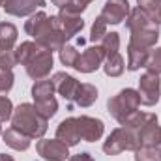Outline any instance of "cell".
Here are the masks:
<instances>
[{"label":"cell","instance_id":"5bb4252c","mask_svg":"<svg viewBox=\"0 0 161 161\" xmlns=\"http://www.w3.org/2000/svg\"><path fill=\"white\" fill-rule=\"evenodd\" d=\"M96 99H97V90L92 84H80L75 97H73V101L80 107H90Z\"/></svg>","mask_w":161,"mask_h":161},{"label":"cell","instance_id":"603a6c76","mask_svg":"<svg viewBox=\"0 0 161 161\" xmlns=\"http://www.w3.org/2000/svg\"><path fill=\"white\" fill-rule=\"evenodd\" d=\"M77 58H79V53H77L75 47L64 45V47L60 49V60H62V64H66V66H75Z\"/></svg>","mask_w":161,"mask_h":161},{"label":"cell","instance_id":"7c38bea8","mask_svg":"<svg viewBox=\"0 0 161 161\" xmlns=\"http://www.w3.org/2000/svg\"><path fill=\"white\" fill-rule=\"evenodd\" d=\"M56 139L60 142H64L66 146H75L77 142L80 141L79 131H77V124H75V118H68L64 120L58 129H56Z\"/></svg>","mask_w":161,"mask_h":161},{"label":"cell","instance_id":"ba28073f","mask_svg":"<svg viewBox=\"0 0 161 161\" xmlns=\"http://www.w3.org/2000/svg\"><path fill=\"white\" fill-rule=\"evenodd\" d=\"M127 13H129V4H127V0H107V4H105V8H103V11H101V19L109 25H118L122 23L125 17H127Z\"/></svg>","mask_w":161,"mask_h":161},{"label":"cell","instance_id":"4316f807","mask_svg":"<svg viewBox=\"0 0 161 161\" xmlns=\"http://www.w3.org/2000/svg\"><path fill=\"white\" fill-rule=\"evenodd\" d=\"M13 86V73L11 69H2L0 68V92H8Z\"/></svg>","mask_w":161,"mask_h":161},{"label":"cell","instance_id":"836d02e7","mask_svg":"<svg viewBox=\"0 0 161 161\" xmlns=\"http://www.w3.org/2000/svg\"><path fill=\"white\" fill-rule=\"evenodd\" d=\"M0 133H2V127H0Z\"/></svg>","mask_w":161,"mask_h":161},{"label":"cell","instance_id":"d6986e66","mask_svg":"<svg viewBox=\"0 0 161 161\" xmlns=\"http://www.w3.org/2000/svg\"><path fill=\"white\" fill-rule=\"evenodd\" d=\"M101 47L105 51V58L118 53V47H120V38L116 32H111V34H105V38L101 40Z\"/></svg>","mask_w":161,"mask_h":161},{"label":"cell","instance_id":"52a82bcc","mask_svg":"<svg viewBox=\"0 0 161 161\" xmlns=\"http://www.w3.org/2000/svg\"><path fill=\"white\" fill-rule=\"evenodd\" d=\"M75 124H77V131H79V137L82 141L92 142L103 135V122L97 118L80 116V118H75Z\"/></svg>","mask_w":161,"mask_h":161},{"label":"cell","instance_id":"f546056e","mask_svg":"<svg viewBox=\"0 0 161 161\" xmlns=\"http://www.w3.org/2000/svg\"><path fill=\"white\" fill-rule=\"evenodd\" d=\"M51 2H53L54 6H58V8H66V6H68L71 0H51Z\"/></svg>","mask_w":161,"mask_h":161},{"label":"cell","instance_id":"7a4b0ae2","mask_svg":"<svg viewBox=\"0 0 161 161\" xmlns=\"http://www.w3.org/2000/svg\"><path fill=\"white\" fill-rule=\"evenodd\" d=\"M15 129H19L21 133H25L26 137H41L47 131V118H43L40 113L36 111L34 105H19L15 114H13V125Z\"/></svg>","mask_w":161,"mask_h":161},{"label":"cell","instance_id":"e0dca14e","mask_svg":"<svg viewBox=\"0 0 161 161\" xmlns=\"http://www.w3.org/2000/svg\"><path fill=\"white\" fill-rule=\"evenodd\" d=\"M15 41H17V28L11 23H0V45L11 49Z\"/></svg>","mask_w":161,"mask_h":161},{"label":"cell","instance_id":"4fadbf2b","mask_svg":"<svg viewBox=\"0 0 161 161\" xmlns=\"http://www.w3.org/2000/svg\"><path fill=\"white\" fill-rule=\"evenodd\" d=\"M4 142L15 150H26L30 146V137H26L25 133H21L19 129L15 127H9L6 133H4Z\"/></svg>","mask_w":161,"mask_h":161},{"label":"cell","instance_id":"cb8c5ba5","mask_svg":"<svg viewBox=\"0 0 161 161\" xmlns=\"http://www.w3.org/2000/svg\"><path fill=\"white\" fill-rule=\"evenodd\" d=\"M146 68L150 73H156L159 75L161 73V49H156L148 54V60H146Z\"/></svg>","mask_w":161,"mask_h":161},{"label":"cell","instance_id":"d6a6232c","mask_svg":"<svg viewBox=\"0 0 161 161\" xmlns=\"http://www.w3.org/2000/svg\"><path fill=\"white\" fill-rule=\"evenodd\" d=\"M156 23H161V6L158 9V13H156Z\"/></svg>","mask_w":161,"mask_h":161},{"label":"cell","instance_id":"3957f363","mask_svg":"<svg viewBox=\"0 0 161 161\" xmlns=\"http://www.w3.org/2000/svg\"><path fill=\"white\" fill-rule=\"evenodd\" d=\"M139 105H141V97H139V92H135L133 88L122 90L120 94H116L114 97H111L109 103H107L109 113L120 124H125L131 116H135Z\"/></svg>","mask_w":161,"mask_h":161},{"label":"cell","instance_id":"44dd1931","mask_svg":"<svg viewBox=\"0 0 161 161\" xmlns=\"http://www.w3.org/2000/svg\"><path fill=\"white\" fill-rule=\"evenodd\" d=\"M34 107H36V111L40 113L43 118H49V116H53V114L56 113L58 103H56V99H54V97H51V99H45V101H38Z\"/></svg>","mask_w":161,"mask_h":161},{"label":"cell","instance_id":"6da1fadb","mask_svg":"<svg viewBox=\"0 0 161 161\" xmlns=\"http://www.w3.org/2000/svg\"><path fill=\"white\" fill-rule=\"evenodd\" d=\"M127 26L131 30V43L129 47L133 49H141V51H148L159 38V28L158 23L148 17L142 9H133L129 19H127Z\"/></svg>","mask_w":161,"mask_h":161},{"label":"cell","instance_id":"ffe728a7","mask_svg":"<svg viewBox=\"0 0 161 161\" xmlns=\"http://www.w3.org/2000/svg\"><path fill=\"white\" fill-rule=\"evenodd\" d=\"M15 64H17L15 51H11L9 47L0 45V68H2V69H11Z\"/></svg>","mask_w":161,"mask_h":161},{"label":"cell","instance_id":"ac0fdd59","mask_svg":"<svg viewBox=\"0 0 161 161\" xmlns=\"http://www.w3.org/2000/svg\"><path fill=\"white\" fill-rule=\"evenodd\" d=\"M122 71H124V58L120 54L114 53V54L107 56V60H105V73L111 75V77H116Z\"/></svg>","mask_w":161,"mask_h":161},{"label":"cell","instance_id":"30bf717a","mask_svg":"<svg viewBox=\"0 0 161 161\" xmlns=\"http://www.w3.org/2000/svg\"><path fill=\"white\" fill-rule=\"evenodd\" d=\"M43 4H45L43 0H0V6L8 13L17 15V17H23V15L32 13L36 8H40Z\"/></svg>","mask_w":161,"mask_h":161},{"label":"cell","instance_id":"277c9868","mask_svg":"<svg viewBox=\"0 0 161 161\" xmlns=\"http://www.w3.org/2000/svg\"><path fill=\"white\" fill-rule=\"evenodd\" d=\"M25 66H26V71H28V75H30L32 79L41 80L49 71H51V68H53V51L40 47V51H38Z\"/></svg>","mask_w":161,"mask_h":161},{"label":"cell","instance_id":"8992f818","mask_svg":"<svg viewBox=\"0 0 161 161\" xmlns=\"http://www.w3.org/2000/svg\"><path fill=\"white\" fill-rule=\"evenodd\" d=\"M105 60V51H103V47L99 45V47H90V49H86L82 54H79V58H77V62H75V69H79L82 73H90V71H94V69H97L99 68V64Z\"/></svg>","mask_w":161,"mask_h":161},{"label":"cell","instance_id":"484cf974","mask_svg":"<svg viewBox=\"0 0 161 161\" xmlns=\"http://www.w3.org/2000/svg\"><path fill=\"white\" fill-rule=\"evenodd\" d=\"M105 34H107V23H105L101 17H97L96 23H94V26H92V36H90V40L99 41V40L105 38Z\"/></svg>","mask_w":161,"mask_h":161},{"label":"cell","instance_id":"8fae6325","mask_svg":"<svg viewBox=\"0 0 161 161\" xmlns=\"http://www.w3.org/2000/svg\"><path fill=\"white\" fill-rule=\"evenodd\" d=\"M53 84L60 92V96H64L66 99H73L80 86V82H77L71 75H66V73H54Z\"/></svg>","mask_w":161,"mask_h":161},{"label":"cell","instance_id":"f1b7e54d","mask_svg":"<svg viewBox=\"0 0 161 161\" xmlns=\"http://www.w3.org/2000/svg\"><path fill=\"white\" fill-rule=\"evenodd\" d=\"M69 161H94L90 158V154H77V156H73Z\"/></svg>","mask_w":161,"mask_h":161},{"label":"cell","instance_id":"9a60e30c","mask_svg":"<svg viewBox=\"0 0 161 161\" xmlns=\"http://www.w3.org/2000/svg\"><path fill=\"white\" fill-rule=\"evenodd\" d=\"M53 90H54V84L53 80H38L34 86H32V96H34V101H45V99H51L53 97Z\"/></svg>","mask_w":161,"mask_h":161},{"label":"cell","instance_id":"4dcf8cb0","mask_svg":"<svg viewBox=\"0 0 161 161\" xmlns=\"http://www.w3.org/2000/svg\"><path fill=\"white\" fill-rule=\"evenodd\" d=\"M73 2H77L79 6H82V8H86V6H88V4H90L92 0H73Z\"/></svg>","mask_w":161,"mask_h":161},{"label":"cell","instance_id":"83f0119b","mask_svg":"<svg viewBox=\"0 0 161 161\" xmlns=\"http://www.w3.org/2000/svg\"><path fill=\"white\" fill-rule=\"evenodd\" d=\"M11 111H13L11 101H9L6 96H0V120H8V118H11Z\"/></svg>","mask_w":161,"mask_h":161},{"label":"cell","instance_id":"7402d4cb","mask_svg":"<svg viewBox=\"0 0 161 161\" xmlns=\"http://www.w3.org/2000/svg\"><path fill=\"white\" fill-rule=\"evenodd\" d=\"M135 161H161L159 152L152 146H141L137 148V154H135Z\"/></svg>","mask_w":161,"mask_h":161},{"label":"cell","instance_id":"5b68a950","mask_svg":"<svg viewBox=\"0 0 161 161\" xmlns=\"http://www.w3.org/2000/svg\"><path fill=\"white\" fill-rule=\"evenodd\" d=\"M139 97L142 105H154L159 99V77L146 71L139 80Z\"/></svg>","mask_w":161,"mask_h":161},{"label":"cell","instance_id":"d4e9b609","mask_svg":"<svg viewBox=\"0 0 161 161\" xmlns=\"http://www.w3.org/2000/svg\"><path fill=\"white\" fill-rule=\"evenodd\" d=\"M139 2V9H142L148 17H154L156 19V13L161 6V0H137Z\"/></svg>","mask_w":161,"mask_h":161},{"label":"cell","instance_id":"9c48e42d","mask_svg":"<svg viewBox=\"0 0 161 161\" xmlns=\"http://www.w3.org/2000/svg\"><path fill=\"white\" fill-rule=\"evenodd\" d=\"M38 152L43 159L49 161H64L68 158V146L60 142L58 139L54 141H40L38 142Z\"/></svg>","mask_w":161,"mask_h":161},{"label":"cell","instance_id":"2e32d148","mask_svg":"<svg viewBox=\"0 0 161 161\" xmlns=\"http://www.w3.org/2000/svg\"><path fill=\"white\" fill-rule=\"evenodd\" d=\"M148 54H150V51H141V49L129 47V51H127V56H129L127 69H129V71H135V69H139L141 66H146Z\"/></svg>","mask_w":161,"mask_h":161},{"label":"cell","instance_id":"1f68e13d","mask_svg":"<svg viewBox=\"0 0 161 161\" xmlns=\"http://www.w3.org/2000/svg\"><path fill=\"white\" fill-rule=\"evenodd\" d=\"M0 161H13L9 156H6V154H0Z\"/></svg>","mask_w":161,"mask_h":161}]
</instances>
